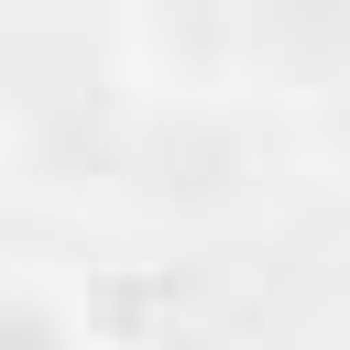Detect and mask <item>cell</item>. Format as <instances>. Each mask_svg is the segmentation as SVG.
I'll list each match as a JSON object with an SVG mask.
<instances>
[{"label":"cell","instance_id":"cell-1","mask_svg":"<svg viewBox=\"0 0 350 350\" xmlns=\"http://www.w3.org/2000/svg\"><path fill=\"white\" fill-rule=\"evenodd\" d=\"M262 186V142H252V109L241 88H153L131 109V164H120V197L142 219H230L241 197Z\"/></svg>","mask_w":350,"mask_h":350},{"label":"cell","instance_id":"cell-4","mask_svg":"<svg viewBox=\"0 0 350 350\" xmlns=\"http://www.w3.org/2000/svg\"><path fill=\"white\" fill-rule=\"evenodd\" d=\"M350 77V0H241V88H339Z\"/></svg>","mask_w":350,"mask_h":350},{"label":"cell","instance_id":"cell-7","mask_svg":"<svg viewBox=\"0 0 350 350\" xmlns=\"http://www.w3.org/2000/svg\"><path fill=\"white\" fill-rule=\"evenodd\" d=\"M88 11H109V22H131V11H142V0H88Z\"/></svg>","mask_w":350,"mask_h":350},{"label":"cell","instance_id":"cell-8","mask_svg":"<svg viewBox=\"0 0 350 350\" xmlns=\"http://www.w3.org/2000/svg\"><path fill=\"white\" fill-rule=\"evenodd\" d=\"M339 350H350V339H339Z\"/></svg>","mask_w":350,"mask_h":350},{"label":"cell","instance_id":"cell-3","mask_svg":"<svg viewBox=\"0 0 350 350\" xmlns=\"http://www.w3.org/2000/svg\"><path fill=\"white\" fill-rule=\"evenodd\" d=\"M109 33L142 88H241V0H142Z\"/></svg>","mask_w":350,"mask_h":350},{"label":"cell","instance_id":"cell-2","mask_svg":"<svg viewBox=\"0 0 350 350\" xmlns=\"http://www.w3.org/2000/svg\"><path fill=\"white\" fill-rule=\"evenodd\" d=\"M131 109H142V98H120V88H98V77H22L11 109H0V164H11V186L44 197V208L120 197Z\"/></svg>","mask_w":350,"mask_h":350},{"label":"cell","instance_id":"cell-5","mask_svg":"<svg viewBox=\"0 0 350 350\" xmlns=\"http://www.w3.org/2000/svg\"><path fill=\"white\" fill-rule=\"evenodd\" d=\"M0 350H98V328H88L77 295H55L33 273H0Z\"/></svg>","mask_w":350,"mask_h":350},{"label":"cell","instance_id":"cell-6","mask_svg":"<svg viewBox=\"0 0 350 350\" xmlns=\"http://www.w3.org/2000/svg\"><path fill=\"white\" fill-rule=\"evenodd\" d=\"M317 153L350 175V77H339V88H317Z\"/></svg>","mask_w":350,"mask_h":350}]
</instances>
